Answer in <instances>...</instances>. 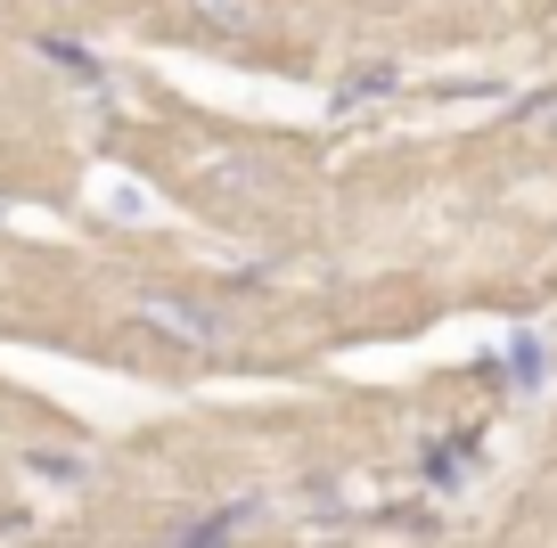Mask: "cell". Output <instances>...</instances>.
Returning <instances> with one entry per match:
<instances>
[{
	"label": "cell",
	"mask_w": 557,
	"mask_h": 548,
	"mask_svg": "<svg viewBox=\"0 0 557 548\" xmlns=\"http://www.w3.org/2000/svg\"><path fill=\"white\" fill-rule=\"evenodd\" d=\"M394 83H401L394 66H352V83L336 90V107H361V99H385V90H394Z\"/></svg>",
	"instance_id": "3957f363"
},
{
	"label": "cell",
	"mask_w": 557,
	"mask_h": 548,
	"mask_svg": "<svg viewBox=\"0 0 557 548\" xmlns=\"http://www.w3.org/2000/svg\"><path fill=\"white\" fill-rule=\"evenodd\" d=\"M139 320L164 327V336H181V344H197V352H213V344H222V311L189 303V295H148V303H139Z\"/></svg>",
	"instance_id": "6da1fadb"
},
{
	"label": "cell",
	"mask_w": 557,
	"mask_h": 548,
	"mask_svg": "<svg viewBox=\"0 0 557 548\" xmlns=\"http://www.w3.org/2000/svg\"><path fill=\"white\" fill-rule=\"evenodd\" d=\"M238 524H255V508H222V515H206V524L181 532L173 548H230V540H238Z\"/></svg>",
	"instance_id": "7a4b0ae2"
},
{
	"label": "cell",
	"mask_w": 557,
	"mask_h": 548,
	"mask_svg": "<svg viewBox=\"0 0 557 548\" xmlns=\"http://www.w3.org/2000/svg\"><path fill=\"white\" fill-rule=\"evenodd\" d=\"M197 17L206 25H246V0H197Z\"/></svg>",
	"instance_id": "277c9868"
}]
</instances>
